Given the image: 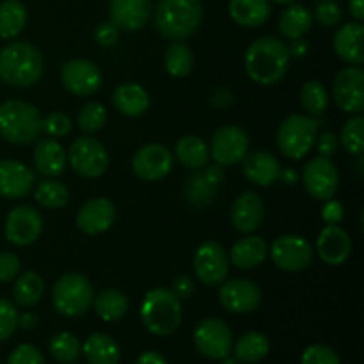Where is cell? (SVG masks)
I'll return each mask as SVG.
<instances>
[{
    "instance_id": "cell-1",
    "label": "cell",
    "mask_w": 364,
    "mask_h": 364,
    "mask_svg": "<svg viewBox=\"0 0 364 364\" xmlns=\"http://www.w3.org/2000/svg\"><path fill=\"white\" fill-rule=\"evenodd\" d=\"M290 59L287 43L265 36L249 45L245 52V73L256 84L274 85L284 77Z\"/></svg>"
},
{
    "instance_id": "cell-2",
    "label": "cell",
    "mask_w": 364,
    "mask_h": 364,
    "mask_svg": "<svg viewBox=\"0 0 364 364\" xmlns=\"http://www.w3.org/2000/svg\"><path fill=\"white\" fill-rule=\"evenodd\" d=\"M41 52L32 43L13 41L0 50V78L11 87H31L43 75Z\"/></svg>"
},
{
    "instance_id": "cell-3",
    "label": "cell",
    "mask_w": 364,
    "mask_h": 364,
    "mask_svg": "<svg viewBox=\"0 0 364 364\" xmlns=\"http://www.w3.org/2000/svg\"><path fill=\"white\" fill-rule=\"evenodd\" d=\"M203 21L201 0H160L155 9V25L160 34L173 41H183L194 34Z\"/></svg>"
},
{
    "instance_id": "cell-4",
    "label": "cell",
    "mask_w": 364,
    "mask_h": 364,
    "mask_svg": "<svg viewBox=\"0 0 364 364\" xmlns=\"http://www.w3.org/2000/svg\"><path fill=\"white\" fill-rule=\"evenodd\" d=\"M141 320L155 336H171L181 323V302L169 288H153L141 304Z\"/></svg>"
},
{
    "instance_id": "cell-5",
    "label": "cell",
    "mask_w": 364,
    "mask_h": 364,
    "mask_svg": "<svg viewBox=\"0 0 364 364\" xmlns=\"http://www.w3.org/2000/svg\"><path fill=\"white\" fill-rule=\"evenodd\" d=\"M41 112L23 100L0 105V135L11 144H31L41 134Z\"/></svg>"
},
{
    "instance_id": "cell-6",
    "label": "cell",
    "mask_w": 364,
    "mask_h": 364,
    "mask_svg": "<svg viewBox=\"0 0 364 364\" xmlns=\"http://www.w3.org/2000/svg\"><path fill=\"white\" fill-rule=\"evenodd\" d=\"M95 301V290L91 281L77 272L60 276L53 284L52 302L57 313L68 318H77L91 309Z\"/></svg>"
},
{
    "instance_id": "cell-7",
    "label": "cell",
    "mask_w": 364,
    "mask_h": 364,
    "mask_svg": "<svg viewBox=\"0 0 364 364\" xmlns=\"http://www.w3.org/2000/svg\"><path fill=\"white\" fill-rule=\"evenodd\" d=\"M320 121L308 114H291L277 130V148L287 159L301 160L315 146Z\"/></svg>"
},
{
    "instance_id": "cell-8",
    "label": "cell",
    "mask_w": 364,
    "mask_h": 364,
    "mask_svg": "<svg viewBox=\"0 0 364 364\" xmlns=\"http://www.w3.org/2000/svg\"><path fill=\"white\" fill-rule=\"evenodd\" d=\"M71 169L82 178H100L109 167V153L105 146L95 137H78L71 142L66 153Z\"/></svg>"
},
{
    "instance_id": "cell-9",
    "label": "cell",
    "mask_w": 364,
    "mask_h": 364,
    "mask_svg": "<svg viewBox=\"0 0 364 364\" xmlns=\"http://www.w3.org/2000/svg\"><path fill=\"white\" fill-rule=\"evenodd\" d=\"M194 345L198 352L212 361H223L233 350V333L224 320L206 318L196 327Z\"/></svg>"
},
{
    "instance_id": "cell-10",
    "label": "cell",
    "mask_w": 364,
    "mask_h": 364,
    "mask_svg": "<svg viewBox=\"0 0 364 364\" xmlns=\"http://www.w3.org/2000/svg\"><path fill=\"white\" fill-rule=\"evenodd\" d=\"M274 265L284 272H302L313 262V247L299 235H283L276 238L270 247Z\"/></svg>"
},
{
    "instance_id": "cell-11",
    "label": "cell",
    "mask_w": 364,
    "mask_h": 364,
    "mask_svg": "<svg viewBox=\"0 0 364 364\" xmlns=\"http://www.w3.org/2000/svg\"><path fill=\"white\" fill-rule=\"evenodd\" d=\"M43 231V217L34 206L20 205L11 210L4 224L7 242L16 247L34 244Z\"/></svg>"
},
{
    "instance_id": "cell-12",
    "label": "cell",
    "mask_w": 364,
    "mask_h": 364,
    "mask_svg": "<svg viewBox=\"0 0 364 364\" xmlns=\"http://www.w3.org/2000/svg\"><path fill=\"white\" fill-rule=\"evenodd\" d=\"M249 153V137L244 128L237 124H228L213 134L210 142V159L217 166H235L242 162Z\"/></svg>"
},
{
    "instance_id": "cell-13",
    "label": "cell",
    "mask_w": 364,
    "mask_h": 364,
    "mask_svg": "<svg viewBox=\"0 0 364 364\" xmlns=\"http://www.w3.org/2000/svg\"><path fill=\"white\" fill-rule=\"evenodd\" d=\"M194 270L199 281L208 287L224 283L230 274V256L219 242H203L194 255Z\"/></svg>"
},
{
    "instance_id": "cell-14",
    "label": "cell",
    "mask_w": 364,
    "mask_h": 364,
    "mask_svg": "<svg viewBox=\"0 0 364 364\" xmlns=\"http://www.w3.org/2000/svg\"><path fill=\"white\" fill-rule=\"evenodd\" d=\"M302 183L309 196L320 199V201H326L336 194L338 185H340V174L331 159L318 155L304 166Z\"/></svg>"
},
{
    "instance_id": "cell-15",
    "label": "cell",
    "mask_w": 364,
    "mask_h": 364,
    "mask_svg": "<svg viewBox=\"0 0 364 364\" xmlns=\"http://www.w3.org/2000/svg\"><path fill=\"white\" fill-rule=\"evenodd\" d=\"M220 284L223 287L219 290V302L228 311L245 315L258 309V306L262 304V290L255 281L235 277Z\"/></svg>"
},
{
    "instance_id": "cell-16",
    "label": "cell",
    "mask_w": 364,
    "mask_h": 364,
    "mask_svg": "<svg viewBox=\"0 0 364 364\" xmlns=\"http://www.w3.org/2000/svg\"><path fill=\"white\" fill-rule=\"evenodd\" d=\"M60 82L77 96H91L100 91L103 77L100 68L87 59H71L60 70Z\"/></svg>"
},
{
    "instance_id": "cell-17",
    "label": "cell",
    "mask_w": 364,
    "mask_h": 364,
    "mask_svg": "<svg viewBox=\"0 0 364 364\" xmlns=\"http://www.w3.org/2000/svg\"><path fill=\"white\" fill-rule=\"evenodd\" d=\"M333 96L343 112L361 114L364 110V73L361 68L341 70L334 78Z\"/></svg>"
},
{
    "instance_id": "cell-18",
    "label": "cell",
    "mask_w": 364,
    "mask_h": 364,
    "mask_svg": "<svg viewBox=\"0 0 364 364\" xmlns=\"http://www.w3.org/2000/svg\"><path fill=\"white\" fill-rule=\"evenodd\" d=\"M132 169L141 180L159 181L173 169V153L162 144H146L139 149L132 160Z\"/></svg>"
},
{
    "instance_id": "cell-19",
    "label": "cell",
    "mask_w": 364,
    "mask_h": 364,
    "mask_svg": "<svg viewBox=\"0 0 364 364\" xmlns=\"http://www.w3.org/2000/svg\"><path fill=\"white\" fill-rule=\"evenodd\" d=\"M114 220H116L114 203L107 198H95L82 205L75 224L85 235H102L112 228Z\"/></svg>"
},
{
    "instance_id": "cell-20",
    "label": "cell",
    "mask_w": 364,
    "mask_h": 364,
    "mask_svg": "<svg viewBox=\"0 0 364 364\" xmlns=\"http://www.w3.org/2000/svg\"><path fill=\"white\" fill-rule=\"evenodd\" d=\"M265 220V203L256 192H244L231 206V224L242 235H252Z\"/></svg>"
},
{
    "instance_id": "cell-21",
    "label": "cell",
    "mask_w": 364,
    "mask_h": 364,
    "mask_svg": "<svg viewBox=\"0 0 364 364\" xmlns=\"http://www.w3.org/2000/svg\"><path fill=\"white\" fill-rule=\"evenodd\" d=\"M316 252L326 265H343L352 252L350 237L338 224H327L316 238Z\"/></svg>"
},
{
    "instance_id": "cell-22",
    "label": "cell",
    "mask_w": 364,
    "mask_h": 364,
    "mask_svg": "<svg viewBox=\"0 0 364 364\" xmlns=\"http://www.w3.org/2000/svg\"><path fill=\"white\" fill-rule=\"evenodd\" d=\"M36 185L34 171L16 160H0V196L20 199L31 194Z\"/></svg>"
},
{
    "instance_id": "cell-23",
    "label": "cell",
    "mask_w": 364,
    "mask_h": 364,
    "mask_svg": "<svg viewBox=\"0 0 364 364\" xmlns=\"http://www.w3.org/2000/svg\"><path fill=\"white\" fill-rule=\"evenodd\" d=\"M334 52L341 60L361 66L364 63V27L361 21L341 25L334 34Z\"/></svg>"
},
{
    "instance_id": "cell-24",
    "label": "cell",
    "mask_w": 364,
    "mask_h": 364,
    "mask_svg": "<svg viewBox=\"0 0 364 364\" xmlns=\"http://www.w3.org/2000/svg\"><path fill=\"white\" fill-rule=\"evenodd\" d=\"M151 16V0H110V20L123 31H141Z\"/></svg>"
},
{
    "instance_id": "cell-25",
    "label": "cell",
    "mask_w": 364,
    "mask_h": 364,
    "mask_svg": "<svg viewBox=\"0 0 364 364\" xmlns=\"http://www.w3.org/2000/svg\"><path fill=\"white\" fill-rule=\"evenodd\" d=\"M242 162H244L242 169H244L245 178L259 187H270L276 183L279 180L281 169H283L279 160L269 151L247 153Z\"/></svg>"
},
{
    "instance_id": "cell-26",
    "label": "cell",
    "mask_w": 364,
    "mask_h": 364,
    "mask_svg": "<svg viewBox=\"0 0 364 364\" xmlns=\"http://www.w3.org/2000/svg\"><path fill=\"white\" fill-rule=\"evenodd\" d=\"M66 149L55 139H41L38 141L32 155V164L36 171L46 178H57L66 169Z\"/></svg>"
},
{
    "instance_id": "cell-27",
    "label": "cell",
    "mask_w": 364,
    "mask_h": 364,
    "mask_svg": "<svg viewBox=\"0 0 364 364\" xmlns=\"http://www.w3.org/2000/svg\"><path fill=\"white\" fill-rule=\"evenodd\" d=\"M269 255L267 242L262 237L247 235L233 244L230 251V263L240 270H251L262 265Z\"/></svg>"
},
{
    "instance_id": "cell-28",
    "label": "cell",
    "mask_w": 364,
    "mask_h": 364,
    "mask_svg": "<svg viewBox=\"0 0 364 364\" xmlns=\"http://www.w3.org/2000/svg\"><path fill=\"white\" fill-rule=\"evenodd\" d=\"M114 107L119 110L123 116L139 117L149 109V95L142 85L139 84H121L117 85L112 95Z\"/></svg>"
},
{
    "instance_id": "cell-29",
    "label": "cell",
    "mask_w": 364,
    "mask_h": 364,
    "mask_svg": "<svg viewBox=\"0 0 364 364\" xmlns=\"http://www.w3.org/2000/svg\"><path fill=\"white\" fill-rule=\"evenodd\" d=\"M230 16L242 27H259L270 18L269 0H230Z\"/></svg>"
},
{
    "instance_id": "cell-30",
    "label": "cell",
    "mask_w": 364,
    "mask_h": 364,
    "mask_svg": "<svg viewBox=\"0 0 364 364\" xmlns=\"http://www.w3.org/2000/svg\"><path fill=\"white\" fill-rule=\"evenodd\" d=\"M82 354L89 364H117L121 359L119 345L103 333H95L82 343Z\"/></svg>"
},
{
    "instance_id": "cell-31",
    "label": "cell",
    "mask_w": 364,
    "mask_h": 364,
    "mask_svg": "<svg viewBox=\"0 0 364 364\" xmlns=\"http://www.w3.org/2000/svg\"><path fill=\"white\" fill-rule=\"evenodd\" d=\"M176 159L183 167L191 171H201L208 166L210 148L198 135H185L176 142Z\"/></svg>"
},
{
    "instance_id": "cell-32",
    "label": "cell",
    "mask_w": 364,
    "mask_h": 364,
    "mask_svg": "<svg viewBox=\"0 0 364 364\" xmlns=\"http://www.w3.org/2000/svg\"><path fill=\"white\" fill-rule=\"evenodd\" d=\"M311 11L301 4H290L279 16V32L290 41L304 38L311 31Z\"/></svg>"
},
{
    "instance_id": "cell-33",
    "label": "cell",
    "mask_w": 364,
    "mask_h": 364,
    "mask_svg": "<svg viewBox=\"0 0 364 364\" xmlns=\"http://www.w3.org/2000/svg\"><path fill=\"white\" fill-rule=\"evenodd\" d=\"M270 350V341L269 338L258 331H251L245 333L244 336L238 338L237 345H233L235 359L238 363H259L262 359L267 358Z\"/></svg>"
},
{
    "instance_id": "cell-34",
    "label": "cell",
    "mask_w": 364,
    "mask_h": 364,
    "mask_svg": "<svg viewBox=\"0 0 364 364\" xmlns=\"http://www.w3.org/2000/svg\"><path fill=\"white\" fill-rule=\"evenodd\" d=\"M27 25V7L20 0L0 2V38L14 39Z\"/></svg>"
},
{
    "instance_id": "cell-35",
    "label": "cell",
    "mask_w": 364,
    "mask_h": 364,
    "mask_svg": "<svg viewBox=\"0 0 364 364\" xmlns=\"http://www.w3.org/2000/svg\"><path fill=\"white\" fill-rule=\"evenodd\" d=\"M95 311L103 322H116L121 320L128 313V299L127 295L116 288H107L100 291L92 301Z\"/></svg>"
},
{
    "instance_id": "cell-36",
    "label": "cell",
    "mask_w": 364,
    "mask_h": 364,
    "mask_svg": "<svg viewBox=\"0 0 364 364\" xmlns=\"http://www.w3.org/2000/svg\"><path fill=\"white\" fill-rule=\"evenodd\" d=\"M164 66L166 71L174 78H183L191 75L194 68V53L191 46L185 45L183 41H173L166 50L164 55Z\"/></svg>"
},
{
    "instance_id": "cell-37",
    "label": "cell",
    "mask_w": 364,
    "mask_h": 364,
    "mask_svg": "<svg viewBox=\"0 0 364 364\" xmlns=\"http://www.w3.org/2000/svg\"><path fill=\"white\" fill-rule=\"evenodd\" d=\"M45 294V283L36 272H23L16 279L13 288V297L20 308H32L41 301Z\"/></svg>"
},
{
    "instance_id": "cell-38",
    "label": "cell",
    "mask_w": 364,
    "mask_h": 364,
    "mask_svg": "<svg viewBox=\"0 0 364 364\" xmlns=\"http://www.w3.org/2000/svg\"><path fill=\"white\" fill-rule=\"evenodd\" d=\"M34 198L45 208L57 210L68 205V201H70V191H68V187L64 183L50 178V180L38 183V187L34 191Z\"/></svg>"
},
{
    "instance_id": "cell-39",
    "label": "cell",
    "mask_w": 364,
    "mask_h": 364,
    "mask_svg": "<svg viewBox=\"0 0 364 364\" xmlns=\"http://www.w3.org/2000/svg\"><path fill=\"white\" fill-rule=\"evenodd\" d=\"M301 103L308 116H323L329 107V95L318 80H309L301 89Z\"/></svg>"
},
{
    "instance_id": "cell-40",
    "label": "cell",
    "mask_w": 364,
    "mask_h": 364,
    "mask_svg": "<svg viewBox=\"0 0 364 364\" xmlns=\"http://www.w3.org/2000/svg\"><path fill=\"white\" fill-rule=\"evenodd\" d=\"M48 350L52 358L59 363H75L82 354V343L75 334L71 333H59L50 340Z\"/></svg>"
},
{
    "instance_id": "cell-41",
    "label": "cell",
    "mask_w": 364,
    "mask_h": 364,
    "mask_svg": "<svg viewBox=\"0 0 364 364\" xmlns=\"http://www.w3.org/2000/svg\"><path fill=\"white\" fill-rule=\"evenodd\" d=\"M341 146L352 155H361L364 149V119L361 114H355L354 117L347 121L341 128L340 134Z\"/></svg>"
},
{
    "instance_id": "cell-42",
    "label": "cell",
    "mask_w": 364,
    "mask_h": 364,
    "mask_svg": "<svg viewBox=\"0 0 364 364\" xmlns=\"http://www.w3.org/2000/svg\"><path fill=\"white\" fill-rule=\"evenodd\" d=\"M217 188L213 183H210L208 178L205 176V173H198L194 176H191L187 180V185H185V196H187L188 201L192 205H206V203L212 201L217 194Z\"/></svg>"
},
{
    "instance_id": "cell-43",
    "label": "cell",
    "mask_w": 364,
    "mask_h": 364,
    "mask_svg": "<svg viewBox=\"0 0 364 364\" xmlns=\"http://www.w3.org/2000/svg\"><path fill=\"white\" fill-rule=\"evenodd\" d=\"M107 123V109L100 102H89L78 112V127L85 134H96Z\"/></svg>"
},
{
    "instance_id": "cell-44",
    "label": "cell",
    "mask_w": 364,
    "mask_h": 364,
    "mask_svg": "<svg viewBox=\"0 0 364 364\" xmlns=\"http://www.w3.org/2000/svg\"><path fill=\"white\" fill-rule=\"evenodd\" d=\"M18 329V309L7 299H0V343L9 340Z\"/></svg>"
},
{
    "instance_id": "cell-45",
    "label": "cell",
    "mask_w": 364,
    "mask_h": 364,
    "mask_svg": "<svg viewBox=\"0 0 364 364\" xmlns=\"http://www.w3.org/2000/svg\"><path fill=\"white\" fill-rule=\"evenodd\" d=\"M41 132L52 139L64 137L71 132V119L64 112H50L41 119Z\"/></svg>"
},
{
    "instance_id": "cell-46",
    "label": "cell",
    "mask_w": 364,
    "mask_h": 364,
    "mask_svg": "<svg viewBox=\"0 0 364 364\" xmlns=\"http://www.w3.org/2000/svg\"><path fill=\"white\" fill-rule=\"evenodd\" d=\"M315 18L323 27H336L343 18V11L336 0H318L315 7Z\"/></svg>"
},
{
    "instance_id": "cell-47",
    "label": "cell",
    "mask_w": 364,
    "mask_h": 364,
    "mask_svg": "<svg viewBox=\"0 0 364 364\" xmlns=\"http://www.w3.org/2000/svg\"><path fill=\"white\" fill-rule=\"evenodd\" d=\"M301 364H341V359L334 348L318 343L306 348L301 358Z\"/></svg>"
},
{
    "instance_id": "cell-48",
    "label": "cell",
    "mask_w": 364,
    "mask_h": 364,
    "mask_svg": "<svg viewBox=\"0 0 364 364\" xmlns=\"http://www.w3.org/2000/svg\"><path fill=\"white\" fill-rule=\"evenodd\" d=\"M7 364H46L41 350L31 343L18 345L7 358Z\"/></svg>"
},
{
    "instance_id": "cell-49",
    "label": "cell",
    "mask_w": 364,
    "mask_h": 364,
    "mask_svg": "<svg viewBox=\"0 0 364 364\" xmlns=\"http://www.w3.org/2000/svg\"><path fill=\"white\" fill-rule=\"evenodd\" d=\"M21 262L13 252H0V283L13 281L20 274Z\"/></svg>"
},
{
    "instance_id": "cell-50",
    "label": "cell",
    "mask_w": 364,
    "mask_h": 364,
    "mask_svg": "<svg viewBox=\"0 0 364 364\" xmlns=\"http://www.w3.org/2000/svg\"><path fill=\"white\" fill-rule=\"evenodd\" d=\"M119 31L121 28L114 23L112 20L110 21H103L96 27L95 31V39L98 45L102 46H112L116 45L117 39H119Z\"/></svg>"
},
{
    "instance_id": "cell-51",
    "label": "cell",
    "mask_w": 364,
    "mask_h": 364,
    "mask_svg": "<svg viewBox=\"0 0 364 364\" xmlns=\"http://www.w3.org/2000/svg\"><path fill=\"white\" fill-rule=\"evenodd\" d=\"M345 217V208L338 199H326L322 208V219L326 224H340Z\"/></svg>"
},
{
    "instance_id": "cell-52",
    "label": "cell",
    "mask_w": 364,
    "mask_h": 364,
    "mask_svg": "<svg viewBox=\"0 0 364 364\" xmlns=\"http://www.w3.org/2000/svg\"><path fill=\"white\" fill-rule=\"evenodd\" d=\"M315 142H316V149H318L320 156L331 159V156L336 153L338 137H336V134H333V132H322L320 135H316Z\"/></svg>"
},
{
    "instance_id": "cell-53",
    "label": "cell",
    "mask_w": 364,
    "mask_h": 364,
    "mask_svg": "<svg viewBox=\"0 0 364 364\" xmlns=\"http://www.w3.org/2000/svg\"><path fill=\"white\" fill-rule=\"evenodd\" d=\"M194 290H196V283L191 276L176 277V279L173 281V288H171V291H173L180 301L181 299L191 297V295L194 294Z\"/></svg>"
},
{
    "instance_id": "cell-54",
    "label": "cell",
    "mask_w": 364,
    "mask_h": 364,
    "mask_svg": "<svg viewBox=\"0 0 364 364\" xmlns=\"http://www.w3.org/2000/svg\"><path fill=\"white\" fill-rule=\"evenodd\" d=\"M210 100H212V103L217 107V109H226V107H231L235 103L233 92H231L228 87L213 89Z\"/></svg>"
},
{
    "instance_id": "cell-55",
    "label": "cell",
    "mask_w": 364,
    "mask_h": 364,
    "mask_svg": "<svg viewBox=\"0 0 364 364\" xmlns=\"http://www.w3.org/2000/svg\"><path fill=\"white\" fill-rule=\"evenodd\" d=\"M135 364H167V361L162 354H159V352L148 350L142 352V354L139 355Z\"/></svg>"
},
{
    "instance_id": "cell-56",
    "label": "cell",
    "mask_w": 364,
    "mask_h": 364,
    "mask_svg": "<svg viewBox=\"0 0 364 364\" xmlns=\"http://www.w3.org/2000/svg\"><path fill=\"white\" fill-rule=\"evenodd\" d=\"M308 50H309V46L304 39H294V41H291V45L288 46V53H290V57H297V59L304 57L306 53H308Z\"/></svg>"
},
{
    "instance_id": "cell-57",
    "label": "cell",
    "mask_w": 364,
    "mask_h": 364,
    "mask_svg": "<svg viewBox=\"0 0 364 364\" xmlns=\"http://www.w3.org/2000/svg\"><path fill=\"white\" fill-rule=\"evenodd\" d=\"M38 326V316L34 313H23V315H18V327H21L23 331H32Z\"/></svg>"
},
{
    "instance_id": "cell-58",
    "label": "cell",
    "mask_w": 364,
    "mask_h": 364,
    "mask_svg": "<svg viewBox=\"0 0 364 364\" xmlns=\"http://www.w3.org/2000/svg\"><path fill=\"white\" fill-rule=\"evenodd\" d=\"M348 9L355 18V21L364 20V0H348Z\"/></svg>"
},
{
    "instance_id": "cell-59",
    "label": "cell",
    "mask_w": 364,
    "mask_h": 364,
    "mask_svg": "<svg viewBox=\"0 0 364 364\" xmlns=\"http://www.w3.org/2000/svg\"><path fill=\"white\" fill-rule=\"evenodd\" d=\"M279 180L287 185H295L299 180V174L294 169H281Z\"/></svg>"
},
{
    "instance_id": "cell-60",
    "label": "cell",
    "mask_w": 364,
    "mask_h": 364,
    "mask_svg": "<svg viewBox=\"0 0 364 364\" xmlns=\"http://www.w3.org/2000/svg\"><path fill=\"white\" fill-rule=\"evenodd\" d=\"M223 364H238V361L237 359H231L230 355H228V358L223 359Z\"/></svg>"
},
{
    "instance_id": "cell-61",
    "label": "cell",
    "mask_w": 364,
    "mask_h": 364,
    "mask_svg": "<svg viewBox=\"0 0 364 364\" xmlns=\"http://www.w3.org/2000/svg\"><path fill=\"white\" fill-rule=\"evenodd\" d=\"M269 2H276V4H294L295 0H269Z\"/></svg>"
},
{
    "instance_id": "cell-62",
    "label": "cell",
    "mask_w": 364,
    "mask_h": 364,
    "mask_svg": "<svg viewBox=\"0 0 364 364\" xmlns=\"http://www.w3.org/2000/svg\"><path fill=\"white\" fill-rule=\"evenodd\" d=\"M68 364H75V363H68Z\"/></svg>"
}]
</instances>
